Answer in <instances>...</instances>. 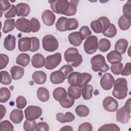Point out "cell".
<instances>
[{"label": "cell", "mask_w": 131, "mask_h": 131, "mask_svg": "<svg viewBox=\"0 0 131 131\" xmlns=\"http://www.w3.org/2000/svg\"><path fill=\"white\" fill-rule=\"evenodd\" d=\"M92 78V75L88 73H80L74 72L70 73L67 78L71 85H76L81 88L86 85L91 81Z\"/></svg>", "instance_id": "1"}, {"label": "cell", "mask_w": 131, "mask_h": 131, "mask_svg": "<svg viewBox=\"0 0 131 131\" xmlns=\"http://www.w3.org/2000/svg\"><path fill=\"white\" fill-rule=\"evenodd\" d=\"M128 88L126 80L124 78L117 79L114 83L113 96L118 99H123L127 95Z\"/></svg>", "instance_id": "2"}, {"label": "cell", "mask_w": 131, "mask_h": 131, "mask_svg": "<svg viewBox=\"0 0 131 131\" xmlns=\"http://www.w3.org/2000/svg\"><path fill=\"white\" fill-rule=\"evenodd\" d=\"M65 60L73 67L79 66L82 62V56L79 53L78 50L74 47L68 48L64 53Z\"/></svg>", "instance_id": "3"}, {"label": "cell", "mask_w": 131, "mask_h": 131, "mask_svg": "<svg viewBox=\"0 0 131 131\" xmlns=\"http://www.w3.org/2000/svg\"><path fill=\"white\" fill-rule=\"evenodd\" d=\"M92 69L95 72H106L109 70V66L106 63L104 57L101 54L93 56L91 59Z\"/></svg>", "instance_id": "4"}, {"label": "cell", "mask_w": 131, "mask_h": 131, "mask_svg": "<svg viewBox=\"0 0 131 131\" xmlns=\"http://www.w3.org/2000/svg\"><path fill=\"white\" fill-rule=\"evenodd\" d=\"M130 118V98L125 102L124 106L116 110V120L123 124L127 123Z\"/></svg>", "instance_id": "5"}, {"label": "cell", "mask_w": 131, "mask_h": 131, "mask_svg": "<svg viewBox=\"0 0 131 131\" xmlns=\"http://www.w3.org/2000/svg\"><path fill=\"white\" fill-rule=\"evenodd\" d=\"M51 4L52 10L56 13L66 15L67 12L69 7V2L67 0H57L49 1Z\"/></svg>", "instance_id": "6"}, {"label": "cell", "mask_w": 131, "mask_h": 131, "mask_svg": "<svg viewBox=\"0 0 131 131\" xmlns=\"http://www.w3.org/2000/svg\"><path fill=\"white\" fill-rule=\"evenodd\" d=\"M42 47L48 52H54L58 48V41L53 35H46L42 38Z\"/></svg>", "instance_id": "7"}, {"label": "cell", "mask_w": 131, "mask_h": 131, "mask_svg": "<svg viewBox=\"0 0 131 131\" xmlns=\"http://www.w3.org/2000/svg\"><path fill=\"white\" fill-rule=\"evenodd\" d=\"M61 60V54L60 53L49 55L45 59L44 66L48 70H53L60 64Z\"/></svg>", "instance_id": "8"}, {"label": "cell", "mask_w": 131, "mask_h": 131, "mask_svg": "<svg viewBox=\"0 0 131 131\" xmlns=\"http://www.w3.org/2000/svg\"><path fill=\"white\" fill-rule=\"evenodd\" d=\"M84 50L88 54H92L98 49V38L95 35L89 37L84 42Z\"/></svg>", "instance_id": "9"}, {"label": "cell", "mask_w": 131, "mask_h": 131, "mask_svg": "<svg viewBox=\"0 0 131 131\" xmlns=\"http://www.w3.org/2000/svg\"><path fill=\"white\" fill-rule=\"evenodd\" d=\"M42 109L35 105H29L25 110V116L26 119L36 120L42 115Z\"/></svg>", "instance_id": "10"}, {"label": "cell", "mask_w": 131, "mask_h": 131, "mask_svg": "<svg viewBox=\"0 0 131 131\" xmlns=\"http://www.w3.org/2000/svg\"><path fill=\"white\" fill-rule=\"evenodd\" d=\"M15 27L18 31L24 33H30L31 32L30 20L24 17L17 19L15 23Z\"/></svg>", "instance_id": "11"}, {"label": "cell", "mask_w": 131, "mask_h": 131, "mask_svg": "<svg viewBox=\"0 0 131 131\" xmlns=\"http://www.w3.org/2000/svg\"><path fill=\"white\" fill-rule=\"evenodd\" d=\"M114 81L115 79L113 75L109 73H106L101 78L100 83L103 89L108 91L112 88Z\"/></svg>", "instance_id": "12"}, {"label": "cell", "mask_w": 131, "mask_h": 131, "mask_svg": "<svg viewBox=\"0 0 131 131\" xmlns=\"http://www.w3.org/2000/svg\"><path fill=\"white\" fill-rule=\"evenodd\" d=\"M103 108L107 111L114 112L116 111L118 107V101L111 96L105 97L102 102Z\"/></svg>", "instance_id": "13"}, {"label": "cell", "mask_w": 131, "mask_h": 131, "mask_svg": "<svg viewBox=\"0 0 131 131\" xmlns=\"http://www.w3.org/2000/svg\"><path fill=\"white\" fill-rule=\"evenodd\" d=\"M43 23L48 26H52L54 25L56 18L54 13L50 10H45L41 15Z\"/></svg>", "instance_id": "14"}, {"label": "cell", "mask_w": 131, "mask_h": 131, "mask_svg": "<svg viewBox=\"0 0 131 131\" xmlns=\"http://www.w3.org/2000/svg\"><path fill=\"white\" fill-rule=\"evenodd\" d=\"M30 12V6L26 3H20L16 6V12L17 16L26 17L27 16Z\"/></svg>", "instance_id": "15"}, {"label": "cell", "mask_w": 131, "mask_h": 131, "mask_svg": "<svg viewBox=\"0 0 131 131\" xmlns=\"http://www.w3.org/2000/svg\"><path fill=\"white\" fill-rule=\"evenodd\" d=\"M31 47V37H24L19 39L18 41V48L21 52L30 51Z\"/></svg>", "instance_id": "16"}, {"label": "cell", "mask_w": 131, "mask_h": 131, "mask_svg": "<svg viewBox=\"0 0 131 131\" xmlns=\"http://www.w3.org/2000/svg\"><path fill=\"white\" fill-rule=\"evenodd\" d=\"M50 79L52 83L57 84L62 83L66 78L63 73L60 70H58L51 73Z\"/></svg>", "instance_id": "17"}, {"label": "cell", "mask_w": 131, "mask_h": 131, "mask_svg": "<svg viewBox=\"0 0 131 131\" xmlns=\"http://www.w3.org/2000/svg\"><path fill=\"white\" fill-rule=\"evenodd\" d=\"M45 59L43 55L37 53L34 55L31 59L32 65L35 68H42L45 66Z\"/></svg>", "instance_id": "18"}, {"label": "cell", "mask_w": 131, "mask_h": 131, "mask_svg": "<svg viewBox=\"0 0 131 131\" xmlns=\"http://www.w3.org/2000/svg\"><path fill=\"white\" fill-rule=\"evenodd\" d=\"M24 118L23 112L20 109H14L10 114L11 121L15 124H19Z\"/></svg>", "instance_id": "19"}, {"label": "cell", "mask_w": 131, "mask_h": 131, "mask_svg": "<svg viewBox=\"0 0 131 131\" xmlns=\"http://www.w3.org/2000/svg\"><path fill=\"white\" fill-rule=\"evenodd\" d=\"M16 39L15 36L11 34H9L4 39V48L8 51H13L16 45Z\"/></svg>", "instance_id": "20"}, {"label": "cell", "mask_w": 131, "mask_h": 131, "mask_svg": "<svg viewBox=\"0 0 131 131\" xmlns=\"http://www.w3.org/2000/svg\"><path fill=\"white\" fill-rule=\"evenodd\" d=\"M32 78L35 83L42 84L45 83L47 80V75L43 71H37L32 74Z\"/></svg>", "instance_id": "21"}, {"label": "cell", "mask_w": 131, "mask_h": 131, "mask_svg": "<svg viewBox=\"0 0 131 131\" xmlns=\"http://www.w3.org/2000/svg\"><path fill=\"white\" fill-rule=\"evenodd\" d=\"M56 120L59 122L64 123L66 122H70L75 119V116L71 112H67L65 114L62 113H58L56 115Z\"/></svg>", "instance_id": "22"}, {"label": "cell", "mask_w": 131, "mask_h": 131, "mask_svg": "<svg viewBox=\"0 0 131 131\" xmlns=\"http://www.w3.org/2000/svg\"><path fill=\"white\" fill-rule=\"evenodd\" d=\"M106 58L110 63L113 64L120 62L122 60V57L120 53L115 50H113L107 54L106 55Z\"/></svg>", "instance_id": "23"}, {"label": "cell", "mask_w": 131, "mask_h": 131, "mask_svg": "<svg viewBox=\"0 0 131 131\" xmlns=\"http://www.w3.org/2000/svg\"><path fill=\"white\" fill-rule=\"evenodd\" d=\"M128 45V43L126 39L120 38L116 41L115 45V50L121 54H123L126 51Z\"/></svg>", "instance_id": "24"}, {"label": "cell", "mask_w": 131, "mask_h": 131, "mask_svg": "<svg viewBox=\"0 0 131 131\" xmlns=\"http://www.w3.org/2000/svg\"><path fill=\"white\" fill-rule=\"evenodd\" d=\"M68 39L69 42L73 46L77 47L81 45L82 42V39L81 38L78 32H73L68 36Z\"/></svg>", "instance_id": "25"}, {"label": "cell", "mask_w": 131, "mask_h": 131, "mask_svg": "<svg viewBox=\"0 0 131 131\" xmlns=\"http://www.w3.org/2000/svg\"><path fill=\"white\" fill-rule=\"evenodd\" d=\"M12 78L13 80H18L23 77L24 74V70L19 66H13L10 69Z\"/></svg>", "instance_id": "26"}, {"label": "cell", "mask_w": 131, "mask_h": 131, "mask_svg": "<svg viewBox=\"0 0 131 131\" xmlns=\"http://www.w3.org/2000/svg\"><path fill=\"white\" fill-rule=\"evenodd\" d=\"M118 26L121 30H127L130 27L131 18L122 15L119 18L118 21Z\"/></svg>", "instance_id": "27"}, {"label": "cell", "mask_w": 131, "mask_h": 131, "mask_svg": "<svg viewBox=\"0 0 131 131\" xmlns=\"http://www.w3.org/2000/svg\"><path fill=\"white\" fill-rule=\"evenodd\" d=\"M68 95L74 99H79L81 94V88L76 85H71L68 89Z\"/></svg>", "instance_id": "28"}, {"label": "cell", "mask_w": 131, "mask_h": 131, "mask_svg": "<svg viewBox=\"0 0 131 131\" xmlns=\"http://www.w3.org/2000/svg\"><path fill=\"white\" fill-rule=\"evenodd\" d=\"M37 96L40 101L46 102L50 97L49 91L46 88L40 87L37 90Z\"/></svg>", "instance_id": "29"}, {"label": "cell", "mask_w": 131, "mask_h": 131, "mask_svg": "<svg viewBox=\"0 0 131 131\" xmlns=\"http://www.w3.org/2000/svg\"><path fill=\"white\" fill-rule=\"evenodd\" d=\"M30 56L27 53H21L16 58V63L23 67H26L30 62Z\"/></svg>", "instance_id": "30"}, {"label": "cell", "mask_w": 131, "mask_h": 131, "mask_svg": "<svg viewBox=\"0 0 131 131\" xmlns=\"http://www.w3.org/2000/svg\"><path fill=\"white\" fill-rule=\"evenodd\" d=\"M15 27L14 19H6L4 23L2 31L4 33H7L12 31Z\"/></svg>", "instance_id": "31"}, {"label": "cell", "mask_w": 131, "mask_h": 131, "mask_svg": "<svg viewBox=\"0 0 131 131\" xmlns=\"http://www.w3.org/2000/svg\"><path fill=\"white\" fill-rule=\"evenodd\" d=\"M67 94L66 89L62 87H58L54 89L53 92V96L54 98L58 101H60Z\"/></svg>", "instance_id": "32"}, {"label": "cell", "mask_w": 131, "mask_h": 131, "mask_svg": "<svg viewBox=\"0 0 131 131\" xmlns=\"http://www.w3.org/2000/svg\"><path fill=\"white\" fill-rule=\"evenodd\" d=\"M111 47V42L106 38H101L98 43V49L102 52H105L109 50Z\"/></svg>", "instance_id": "33"}, {"label": "cell", "mask_w": 131, "mask_h": 131, "mask_svg": "<svg viewBox=\"0 0 131 131\" xmlns=\"http://www.w3.org/2000/svg\"><path fill=\"white\" fill-rule=\"evenodd\" d=\"M93 87L91 84H86L84 86L81 90L82 97L85 100H89L92 97Z\"/></svg>", "instance_id": "34"}, {"label": "cell", "mask_w": 131, "mask_h": 131, "mask_svg": "<svg viewBox=\"0 0 131 131\" xmlns=\"http://www.w3.org/2000/svg\"><path fill=\"white\" fill-rule=\"evenodd\" d=\"M75 99L71 97L68 94H67L59 101L60 104L63 108L71 107L74 104Z\"/></svg>", "instance_id": "35"}, {"label": "cell", "mask_w": 131, "mask_h": 131, "mask_svg": "<svg viewBox=\"0 0 131 131\" xmlns=\"http://www.w3.org/2000/svg\"><path fill=\"white\" fill-rule=\"evenodd\" d=\"M91 27L93 31L96 33H102L103 31V24L99 19L93 20L91 23Z\"/></svg>", "instance_id": "36"}, {"label": "cell", "mask_w": 131, "mask_h": 131, "mask_svg": "<svg viewBox=\"0 0 131 131\" xmlns=\"http://www.w3.org/2000/svg\"><path fill=\"white\" fill-rule=\"evenodd\" d=\"M10 97L11 92L7 88L3 87L0 89V102L1 103L6 102Z\"/></svg>", "instance_id": "37"}, {"label": "cell", "mask_w": 131, "mask_h": 131, "mask_svg": "<svg viewBox=\"0 0 131 131\" xmlns=\"http://www.w3.org/2000/svg\"><path fill=\"white\" fill-rule=\"evenodd\" d=\"M79 23L78 20L74 18H70L67 19L66 23V29L67 31H71L78 28Z\"/></svg>", "instance_id": "38"}, {"label": "cell", "mask_w": 131, "mask_h": 131, "mask_svg": "<svg viewBox=\"0 0 131 131\" xmlns=\"http://www.w3.org/2000/svg\"><path fill=\"white\" fill-rule=\"evenodd\" d=\"M75 112L79 117H84L88 116L90 113V110L86 105H79L75 108Z\"/></svg>", "instance_id": "39"}, {"label": "cell", "mask_w": 131, "mask_h": 131, "mask_svg": "<svg viewBox=\"0 0 131 131\" xmlns=\"http://www.w3.org/2000/svg\"><path fill=\"white\" fill-rule=\"evenodd\" d=\"M117 32V31L116 26L113 24L111 23L108 28L102 33L105 36L107 37L113 38L116 36Z\"/></svg>", "instance_id": "40"}, {"label": "cell", "mask_w": 131, "mask_h": 131, "mask_svg": "<svg viewBox=\"0 0 131 131\" xmlns=\"http://www.w3.org/2000/svg\"><path fill=\"white\" fill-rule=\"evenodd\" d=\"M78 3V1H71L69 2V7L66 16H72L76 14L77 11V6Z\"/></svg>", "instance_id": "41"}, {"label": "cell", "mask_w": 131, "mask_h": 131, "mask_svg": "<svg viewBox=\"0 0 131 131\" xmlns=\"http://www.w3.org/2000/svg\"><path fill=\"white\" fill-rule=\"evenodd\" d=\"M67 19V17L63 16L60 17L58 19L56 23L55 26L58 31L60 32H64L67 31L66 29V23Z\"/></svg>", "instance_id": "42"}, {"label": "cell", "mask_w": 131, "mask_h": 131, "mask_svg": "<svg viewBox=\"0 0 131 131\" xmlns=\"http://www.w3.org/2000/svg\"><path fill=\"white\" fill-rule=\"evenodd\" d=\"M78 32L82 40L88 38L92 34V32L90 29L87 26H83L81 27Z\"/></svg>", "instance_id": "43"}, {"label": "cell", "mask_w": 131, "mask_h": 131, "mask_svg": "<svg viewBox=\"0 0 131 131\" xmlns=\"http://www.w3.org/2000/svg\"><path fill=\"white\" fill-rule=\"evenodd\" d=\"M36 122L35 120H29L26 119L24 123L23 128L26 131H33L35 129Z\"/></svg>", "instance_id": "44"}, {"label": "cell", "mask_w": 131, "mask_h": 131, "mask_svg": "<svg viewBox=\"0 0 131 131\" xmlns=\"http://www.w3.org/2000/svg\"><path fill=\"white\" fill-rule=\"evenodd\" d=\"M1 75L2 77L1 81V83L5 85H8L11 83L12 78L8 72L6 71H1Z\"/></svg>", "instance_id": "45"}, {"label": "cell", "mask_w": 131, "mask_h": 131, "mask_svg": "<svg viewBox=\"0 0 131 131\" xmlns=\"http://www.w3.org/2000/svg\"><path fill=\"white\" fill-rule=\"evenodd\" d=\"M98 130H112V131H120V129L117 125L114 123L104 124L98 129Z\"/></svg>", "instance_id": "46"}, {"label": "cell", "mask_w": 131, "mask_h": 131, "mask_svg": "<svg viewBox=\"0 0 131 131\" xmlns=\"http://www.w3.org/2000/svg\"><path fill=\"white\" fill-rule=\"evenodd\" d=\"M31 32L35 33L38 32L40 28V24L38 19L35 17L31 18L30 20Z\"/></svg>", "instance_id": "47"}, {"label": "cell", "mask_w": 131, "mask_h": 131, "mask_svg": "<svg viewBox=\"0 0 131 131\" xmlns=\"http://www.w3.org/2000/svg\"><path fill=\"white\" fill-rule=\"evenodd\" d=\"M123 69V65L121 62H118L115 64H113L111 67V70L112 72L116 75L120 74Z\"/></svg>", "instance_id": "48"}, {"label": "cell", "mask_w": 131, "mask_h": 131, "mask_svg": "<svg viewBox=\"0 0 131 131\" xmlns=\"http://www.w3.org/2000/svg\"><path fill=\"white\" fill-rule=\"evenodd\" d=\"M14 130V127L12 124L8 120H4L1 122L0 130H9L13 131Z\"/></svg>", "instance_id": "49"}, {"label": "cell", "mask_w": 131, "mask_h": 131, "mask_svg": "<svg viewBox=\"0 0 131 131\" xmlns=\"http://www.w3.org/2000/svg\"><path fill=\"white\" fill-rule=\"evenodd\" d=\"M16 104L17 108L19 109L24 108L27 104L26 99L23 96H18L16 99Z\"/></svg>", "instance_id": "50"}, {"label": "cell", "mask_w": 131, "mask_h": 131, "mask_svg": "<svg viewBox=\"0 0 131 131\" xmlns=\"http://www.w3.org/2000/svg\"><path fill=\"white\" fill-rule=\"evenodd\" d=\"M131 3L130 1H128L123 6L122 11L123 15L128 18H131Z\"/></svg>", "instance_id": "51"}, {"label": "cell", "mask_w": 131, "mask_h": 131, "mask_svg": "<svg viewBox=\"0 0 131 131\" xmlns=\"http://www.w3.org/2000/svg\"><path fill=\"white\" fill-rule=\"evenodd\" d=\"M31 47L30 50L31 52H35L39 49V40L36 37H31Z\"/></svg>", "instance_id": "52"}, {"label": "cell", "mask_w": 131, "mask_h": 131, "mask_svg": "<svg viewBox=\"0 0 131 131\" xmlns=\"http://www.w3.org/2000/svg\"><path fill=\"white\" fill-rule=\"evenodd\" d=\"M9 57L8 56L4 54H0V69L2 70L4 69L8 63H9Z\"/></svg>", "instance_id": "53"}, {"label": "cell", "mask_w": 131, "mask_h": 131, "mask_svg": "<svg viewBox=\"0 0 131 131\" xmlns=\"http://www.w3.org/2000/svg\"><path fill=\"white\" fill-rule=\"evenodd\" d=\"M35 130L36 131H48L49 130V126L46 122H39L36 124Z\"/></svg>", "instance_id": "54"}, {"label": "cell", "mask_w": 131, "mask_h": 131, "mask_svg": "<svg viewBox=\"0 0 131 131\" xmlns=\"http://www.w3.org/2000/svg\"><path fill=\"white\" fill-rule=\"evenodd\" d=\"M59 70H60L63 73L66 78H67L69 75L73 72V69L71 65L67 64L64 65L62 67H61Z\"/></svg>", "instance_id": "55"}, {"label": "cell", "mask_w": 131, "mask_h": 131, "mask_svg": "<svg viewBox=\"0 0 131 131\" xmlns=\"http://www.w3.org/2000/svg\"><path fill=\"white\" fill-rule=\"evenodd\" d=\"M16 14V6L12 5L10 9L5 13V17L8 19L11 17H14Z\"/></svg>", "instance_id": "56"}, {"label": "cell", "mask_w": 131, "mask_h": 131, "mask_svg": "<svg viewBox=\"0 0 131 131\" xmlns=\"http://www.w3.org/2000/svg\"><path fill=\"white\" fill-rule=\"evenodd\" d=\"M78 130V131H92L93 126L89 122H84L79 125Z\"/></svg>", "instance_id": "57"}, {"label": "cell", "mask_w": 131, "mask_h": 131, "mask_svg": "<svg viewBox=\"0 0 131 131\" xmlns=\"http://www.w3.org/2000/svg\"><path fill=\"white\" fill-rule=\"evenodd\" d=\"M11 5L10 3L8 1L2 0L0 1V9L1 12L2 13L3 11L8 10L11 7Z\"/></svg>", "instance_id": "58"}, {"label": "cell", "mask_w": 131, "mask_h": 131, "mask_svg": "<svg viewBox=\"0 0 131 131\" xmlns=\"http://www.w3.org/2000/svg\"><path fill=\"white\" fill-rule=\"evenodd\" d=\"M130 62H127L125 64V67L123 69L121 72V75L122 76H128L130 74Z\"/></svg>", "instance_id": "59"}, {"label": "cell", "mask_w": 131, "mask_h": 131, "mask_svg": "<svg viewBox=\"0 0 131 131\" xmlns=\"http://www.w3.org/2000/svg\"><path fill=\"white\" fill-rule=\"evenodd\" d=\"M0 109H1V119H2L6 114V107L2 104L0 105Z\"/></svg>", "instance_id": "60"}, {"label": "cell", "mask_w": 131, "mask_h": 131, "mask_svg": "<svg viewBox=\"0 0 131 131\" xmlns=\"http://www.w3.org/2000/svg\"><path fill=\"white\" fill-rule=\"evenodd\" d=\"M60 130H63V131H72L73 130V128L72 126H69V125H66L63 126L62 128L60 129Z\"/></svg>", "instance_id": "61"}]
</instances>
